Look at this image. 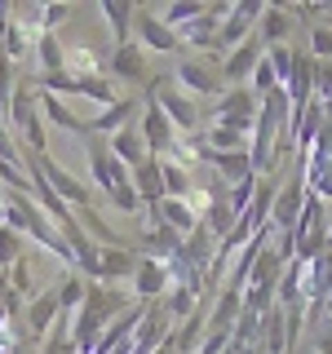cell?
Returning a JSON list of instances; mask_svg holds the SVG:
<instances>
[{
	"mask_svg": "<svg viewBox=\"0 0 332 354\" xmlns=\"http://www.w3.org/2000/svg\"><path fill=\"white\" fill-rule=\"evenodd\" d=\"M62 319V306H58V292L53 288H44V292L36 297V301H27V315H22V328H27V337L31 341H40V337H49L53 324Z\"/></svg>",
	"mask_w": 332,
	"mask_h": 354,
	"instance_id": "obj_14",
	"label": "cell"
},
{
	"mask_svg": "<svg viewBox=\"0 0 332 354\" xmlns=\"http://www.w3.org/2000/svg\"><path fill=\"white\" fill-rule=\"evenodd\" d=\"M195 155H199L204 164H213V173L221 177V182H230V186H239V182H248V177H257L248 151H208L204 142H199Z\"/></svg>",
	"mask_w": 332,
	"mask_h": 354,
	"instance_id": "obj_11",
	"label": "cell"
},
{
	"mask_svg": "<svg viewBox=\"0 0 332 354\" xmlns=\"http://www.w3.org/2000/svg\"><path fill=\"white\" fill-rule=\"evenodd\" d=\"M84 160H89V177H93V186H98L102 195H111L116 186L133 182V169H124V164L116 160L111 142L98 138V133H89V138H84Z\"/></svg>",
	"mask_w": 332,
	"mask_h": 354,
	"instance_id": "obj_2",
	"label": "cell"
},
{
	"mask_svg": "<svg viewBox=\"0 0 332 354\" xmlns=\"http://www.w3.org/2000/svg\"><path fill=\"white\" fill-rule=\"evenodd\" d=\"M226 354H248V346H239V341H230V350Z\"/></svg>",
	"mask_w": 332,
	"mask_h": 354,
	"instance_id": "obj_45",
	"label": "cell"
},
{
	"mask_svg": "<svg viewBox=\"0 0 332 354\" xmlns=\"http://www.w3.org/2000/svg\"><path fill=\"white\" fill-rule=\"evenodd\" d=\"M107 199H111V208H120V213H138V208H142V195H138V186H133V182L116 186Z\"/></svg>",
	"mask_w": 332,
	"mask_h": 354,
	"instance_id": "obj_43",
	"label": "cell"
},
{
	"mask_svg": "<svg viewBox=\"0 0 332 354\" xmlns=\"http://www.w3.org/2000/svg\"><path fill=\"white\" fill-rule=\"evenodd\" d=\"M133 186H138V195H142V204H160L164 199V169H160V160H151L147 164H138V169H133Z\"/></svg>",
	"mask_w": 332,
	"mask_h": 354,
	"instance_id": "obj_23",
	"label": "cell"
},
{
	"mask_svg": "<svg viewBox=\"0 0 332 354\" xmlns=\"http://www.w3.org/2000/svg\"><path fill=\"white\" fill-rule=\"evenodd\" d=\"M248 133H235V129H226V124H213L204 133V147L208 151H248Z\"/></svg>",
	"mask_w": 332,
	"mask_h": 354,
	"instance_id": "obj_33",
	"label": "cell"
},
{
	"mask_svg": "<svg viewBox=\"0 0 332 354\" xmlns=\"http://www.w3.org/2000/svg\"><path fill=\"white\" fill-rule=\"evenodd\" d=\"M297 252H302L306 261H315L319 252H328V235H332V217H328V204L319 199L315 191H310V199H306V213H302V221H297Z\"/></svg>",
	"mask_w": 332,
	"mask_h": 354,
	"instance_id": "obj_3",
	"label": "cell"
},
{
	"mask_svg": "<svg viewBox=\"0 0 332 354\" xmlns=\"http://www.w3.org/2000/svg\"><path fill=\"white\" fill-rule=\"evenodd\" d=\"M66 71H71V75H98V53L84 49V44L66 49Z\"/></svg>",
	"mask_w": 332,
	"mask_h": 354,
	"instance_id": "obj_39",
	"label": "cell"
},
{
	"mask_svg": "<svg viewBox=\"0 0 332 354\" xmlns=\"http://www.w3.org/2000/svg\"><path fill=\"white\" fill-rule=\"evenodd\" d=\"M239 315H243V292L239 288H221L213 310H208V332H235Z\"/></svg>",
	"mask_w": 332,
	"mask_h": 354,
	"instance_id": "obj_18",
	"label": "cell"
},
{
	"mask_svg": "<svg viewBox=\"0 0 332 354\" xmlns=\"http://www.w3.org/2000/svg\"><path fill=\"white\" fill-rule=\"evenodd\" d=\"M164 306H169L173 324H186V319H191L195 310H199V292H195V288H173V292H169V301H164Z\"/></svg>",
	"mask_w": 332,
	"mask_h": 354,
	"instance_id": "obj_37",
	"label": "cell"
},
{
	"mask_svg": "<svg viewBox=\"0 0 332 354\" xmlns=\"http://www.w3.org/2000/svg\"><path fill=\"white\" fill-rule=\"evenodd\" d=\"M169 324H173L169 306H164V301H147V306H142V319H138V332H133V354H155L164 341H173Z\"/></svg>",
	"mask_w": 332,
	"mask_h": 354,
	"instance_id": "obj_6",
	"label": "cell"
},
{
	"mask_svg": "<svg viewBox=\"0 0 332 354\" xmlns=\"http://www.w3.org/2000/svg\"><path fill=\"white\" fill-rule=\"evenodd\" d=\"M133 14H138V5H129V0H102V18L111 22L116 44H129L133 40Z\"/></svg>",
	"mask_w": 332,
	"mask_h": 354,
	"instance_id": "obj_25",
	"label": "cell"
},
{
	"mask_svg": "<svg viewBox=\"0 0 332 354\" xmlns=\"http://www.w3.org/2000/svg\"><path fill=\"white\" fill-rule=\"evenodd\" d=\"M293 22H297V9H279V5H266V14L257 22V40L270 49V44H288L293 36Z\"/></svg>",
	"mask_w": 332,
	"mask_h": 354,
	"instance_id": "obj_19",
	"label": "cell"
},
{
	"mask_svg": "<svg viewBox=\"0 0 332 354\" xmlns=\"http://www.w3.org/2000/svg\"><path fill=\"white\" fill-rule=\"evenodd\" d=\"M315 354H332V319L324 328H319V337H315Z\"/></svg>",
	"mask_w": 332,
	"mask_h": 354,
	"instance_id": "obj_44",
	"label": "cell"
},
{
	"mask_svg": "<svg viewBox=\"0 0 332 354\" xmlns=\"http://www.w3.org/2000/svg\"><path fill=\"white\" fill-rule=\"evenodd\" d=\"M80 97H89V102H93V106H102V111L120 102V97H116V88H111V80H107L102 71H98V75H80Z\"/></svg>",
	"mask_w": 332,
	"mask_h": 354,
	"instance_id": "obj_31",
	"label": "cell"
},
{
	"mask_svg": "<svg viewBox=\"0 0 332 354\" xmlns=\"http://www.w3.org/2000/svg\"><path fill=\"white\" fill-rule=\"evenodd\" d=\"M36 62H40V71H66V44L58 36H40L36 40Z\"/></svg>",
	"mask_w": 332,
	"mask_h": 354,
	"instance_id": "obj_32",
	"label": "cell"
},
{
	"mask_svg": "<svg viewBox=\"0 0 332 354\" xmlns=\"http://www.w3.org/2000/svg\"><path fill=\"white\" fill-rule=\"evenodd\" d=\"M138 252H129V248H102V261H98V279L93 283H107V288H116V283H124L138 274Z\"/></svg>",
	"mask_w": 332,
	"mask_h": 354,
	"instance_id": "obj_16",
	"label": "cell"
},
{
	"mask_svg": "<svg viewBox=\"0 0 332 354\" xmlns=\"http://www.w3.org/2000/svg\"><path fill=\"white\" fill-rule=\"evenodd\" d=\"M89 288H93V279H84L80 270H66V274H58L53 292H58V306H62V315H66V310H80V306H84Z\"/></svg>",
	"mask_w": 332,
	"mask_h": 354,
	"instance_id": "obj_24",
	"label": "cell"
},
{
	"mask_svg": "<svg viewBox=\"0 0 332 354\" xmlns=\"http://www.w3.org/2000/svg\"><path fill=\"white\" fill-rule=\"evenodd\" d=\"M111 75H120V80H129V84H142L147 88L151 80V53L142 49L138 40H129V44H116V53H111Z\"/></svg>",
	"mask_w": 332,
	"mask_h": 354,
	"instance_id": "obj_12",
	"label": "cell"
},
{
	"mask_svg": "<svg viewBox=\"0 0 332 354\" xmlns=\"http://www.w3.org/2000/svg\"><path fill=\"white\" fill-rule=\"evenodd\" d=\"M279 270H284V261L275 257V248L266 243L257 266H252V274H248V288H279Z\"/></svg>",
	"mask_w": 332,
	"mask_h": 354,
	"instance_id": "obj_30",
	"label": "cell"
},
{
	"mask_svg": "<svg viewBox=\"0 0 332 354\" xmlns=\"http://www.w3.org/2000/svg\"><path fill=\"white\" fill-rule=\"evenodd\" d=\"M257 115H261V97L252 93L248 84H243V88H226V97H221L217 111H213V124H226V129L248 133V138H252Z\"/></svg>",
	"mask_w": 332,
	"mask_h": 354,
	"instance_id": "obj_4",
	"label": "cell"
},
{
	"mask_svg": "<svg viewBox=\"0 0 332 354\" xmlns=\"http://www.w3.org/2000/svg\"><path fill=\"white\" fill-rule=\"evenodd\" d=\"M147 213H151L155 226H169V230H177L182 239L199 226V208H191V199H160V204H151Z\"/></svg>",
	"mask_w": 332,
	"mask_h": 354,
	"instance_id": "obj_15",
	"label": "cell"
},
{
	"mask_svg": "<svg viewBox=\"0 0 332 354\" xmlns=\"http://www.w3.org/2000/svg\"><path fill=\"white\" fill-rule=\"evenodd\" d=\"M75 221H80L84 235L93 239V243H102V248H129V243H124V239H120L116 230H111L107 221H102V213H98V208H75Z\"/></svg>",
	"mask_w": 332,
	"mask_h": 354,
	"instance_id": "obj_26",
	"label": "cell"
},
{
	"mask_svg": "<svg viewBox=\"0 0 332 354\" xmlns=\"http://www.w3.org/2000/svg\"><path fill=\"white\" fill-rule=\"evenodd\" d=\"M182 257L195 266L199 274H208V266H213V257H217V239L208 235V226L199 221V226L186 235V243H182Z\"/></svg>",
	"mask_w": 332,
	"mask_h": 354,
	"instance_id": "obj_22",
	"label": "cell"
},
{
	"mask_svg": "<svg viewBox=\"0 0 332 354\" xmlns=\"http://www.w3.org/2000/svg\"><path fill=\"white\" fill-rule=\"evenodd\" d=\"M208 14V5H199V0H182V5H164L160 9V18L169 22L173 31H182V27H191L195 18H204Z\"/></svg>",
	"mask_w": 332,
	"mask_h": 354,
	"instance_id": "obj_34",
	"label": "cell"
},
{
	"mask_svg": "<svg viewBox=\"0 0 332 354\" xmlns=\"http://www.w3.org/2000/svg\"><path fill=\"white\" fill-rule=\"evenodd\" d=\"M133 283H138V301H160L164 288L169 283V266H164L160 257H142L138 261V274H133Z\"/></svg>",
	"mask_w": 332,
	"mask_h": 354,
	"instance_id": "obj_17",
	"label": "cell"
},
{
	"mask_svg": "<svg viewBox=\"0 0 332 354\" xmlns=\"http://www.w3.org/2000/svg\"><path fill=\"white\" fill-rule=\"evenodd\" d=\"M133 27H138V44L147 53H177L182 49V31H173L169 22L160 18V9H138V14H133Z\"/></svg>",
	"mask_w": 332,
	"mask_h": 354,
	"instance_id": "obj_7",
	"label": "cell"
},
{
	"mask_svg": "<svg viewBox=\"0 0 332 354\" xmlns=\"http://www.w3.org/2000/svg\"><path fill=\"white\" fill-rule=\"evenodd\" d=\"M9 288L22 297V301H36L40 288H36V270H31V257H22L18 266H9Z\"/></svg>",
	"mask_w": 332,
	"mask_h": 354,
	"instance_id": "obj_35",
	"label": "cell"
},
{
	"mask_svg": "<svg viewBox=\"0 0 332 354\" xmlns=\"http://www.w3.org/2000/svg\"><path fill=\"white\" fill-rule=\"evenodd\" d=\"M328 217H332V204H328Z\"/></svg>",
	"mask_w": 332,
	"mask_h": 354,
	"instance_id": "obj_46",
	"label": "cell"
},
{
	"mask_svg": "<svg viewBox=\"0 0 332 354\" xmlns=\"http://www.w3.org/2000/svg\"><path fill=\"white\" fill-rule=\"evenodd\" d=\"M107 142H111V151H116V160L124 164V169H138V164L151 160V151H147V142H142V129L138 124L120 129L116 138H107Z\"/></svg>",
	"mask_w": 332,
	"mask_h": 354,
	"instance_id": "obj_21",
	"label": "cell"
},
{
	"mask_svg": "<svg viewBox=\"0 0 332 354\" xmlns=\"http://www.w3.org/2000/svg\"><path fill=\"white\" fill-rule=\"evenodd\" d=\"M182 235H177V230H169V226H155V221H151V226L147 230H142V235H138V248H142V257H177V252H182Z\"/></svg>",
	"mask_w": 332,
	"mask_h": 354,
	"instance_id": "obj_20",
	"label": "cell"
},
{
	"mask_svg": "<svg viewBox=\"0 0 332 354\" xmlns=\"http://www.w3.org/2000/svg\"><path fill=\"white\" fill-rule=\"evenodd\" d=\"M160 169H164V199H191V191H195V177L186 173L182 164L160 160Z\"/></svg>",
	"mask_w": 332,
	"mask_h": 354,
	"instance_id": "obj_29",
	"label": "cell"
},
{
	"mask_svg": "<svg viewBox=\"0 0 332 354\" xmlns=\"http://www.w3.org/2000/svg\"><path fill=\"white\" fill-rule=\"evenodd\" d=\"M261 341H266V354H284L288 350V315H284V306H275L270 315L261 319Z\"/></svg>",
	"mask_w": 332,
	"mask_h": 354,
	"instance_id": "obj_27",
	"label": "cell"
},
{
	"mask_svg": "<svg viewBox=\"0 0 332 354\" xmlns=\"http://www.w3.org/2000/svg\"><path fill=\"white\" fill-rule=\"evenodd\" d=\"M310 53H315V62H332V27L328 22H310Z\"/></svg>",
	"mask_w": 332,
	"mask_h": 354,
	"instance_id": "obj_38",
	"label": "cell"
},
{
	"mask_svg": "<svg viewBox=\"0 0 332 354\" xmlns=\"http://www.w3.org/2000/svg\"><path fill=\"white\" fill-rule=\"evenodd\" d=\"M62 22H71V5H40V31L44 36H58Z\"/></svg>",
	"mask_w": 332,
	"mask_h": 354,
	"instance_id": "obj_42",
	"label": "cell"
},
{
	"mask_svg": "<svg viewBox=\"0 0 332 354\" xmlns=\"http://www.w3.org/2000/svg\"><path fill=\"white\" fill-rule=\"evenodd\" d=\"M31 88H36V93L66 97V93H80V75H71V71H40V75H31Z\"/></svg>",
	"mask_w": 332,
	"mask_h": 354,
	"instance_id": "obj_28",
	"label": "cell"
},
{
	"mask_svg": "<svg viewBox=\"0 0 332 354\" xmlns=\"http://www.w3.org/2000/svg\"><path fill=\"white\" fill-rule=\"evenodd\" d=\"M266 58H270V66H275V75L288 84V75H293V58H297V49L293 44H270L266 49Z\"/></svg>",
	"mask_w": 332,
	"mask_h": 354,
	"instance_id": "obj_41",
	"label": "cell"
},
{
	"mask_svg": "<svg viewBox=\"0 0 332 354\" xmlns=\"http://www.w3.org/2000/svg\"><path fill=\"white\" fill-rule=\"evenodd\" d=\"M252 93H257V97H266V93H275V88H284V80H279V75H275V66H270V58H261L257 62V71H252Z\"/></svg>",
	"mask_w": 332,
	"mask_h": 354,
	"instance_id": "obj_40",
	"label": "cell"
},
{
	"mask_svg": "<svg viewBox=\"0 0 332 354\" xmlns=\"http://www.w3.org/2000/svg\"><path fill=\"white\" fill-rule=\"evenodd\" d=\"M173 84L182 88L186 97H226V80H221V71H213V66H204V62H195V58H182L177 62V71H173Z\"/></svg>",
	"mask_w": 332,
	"mask_h": 354,
	"instance_id": "obj_5",
	"label": "cell"
},
{
	"mask_svg": "<svg viewBox=\"0 0 332 354\" xmlns=\"http://www.w3.org/2000/svg\"><path fill=\"white\" fill-rule=\"evenodd\" d=\"M261 58H266V44H261L257 36L243 40L239 49H230L226 58H221V80H226V88H243V84H248Z\"/></svg>",
	"mask_w": 332,
	"mask_h": 354,
	"instance_id": "obj_10",
	"label": "cell"
},
{
	"mask_svg": "<svg viewBox=\"0 0 332 354\" xmlns=\"http://www.w3.org/2000/svg\"><path fill=\"white\" fill-rule=\"evenodd\" d=\"M36 169L44 173V182H49V186H53V191H58L71 208H93V191H89V186H84L71 169H62V164L53 160V155H36Z\"/></svg>",
	"mask_w": 332,
	"mask_h": 354,
	"instance_id": "obj_8",
	"label": "cell"
},
{
	"mask_svg": "<svg viewBox=\"0 0 332 354\" xmlns=\"http://www.w3.org/2000/svg\"><path fill=\"white\" fill-rule=\"evenodd\" d=\"M142 106H147V97H138V93H133V97H120V102L116 106H107V111H98V115L93 120H89V133H98V138H116V133L120 129H129V124H138V120H133V115H138V111Z\"/></svg>",
	"mask_w": 332,
	"mask_h": 354,
	"instance_id": "obj_13",
	"label": "cell"
},
{
	"mask_svg": "<svg viewBox=\"0 0 332 354\" xmlns=\"http://www.w3.org/2000/svg\"><path fill=\"white\" fill-rule=\"evenodd\" d=\"M306 199H310V186H306V169H302L297 177H288L279 191H275V213H270V226L293 230L297 221H302V213H306Z\"/></svg>",
	"mask_w": 332,
	"mask_h": 354,
	"instance_id": "obj_9",
	"label": "cell"
},
{
	"mask_svg": "<svg viewBox=\"0 0 332 354\" xmlns=\"http://www.w3.org/2000/svg\"><path fill=\"white\" fill-rule=\"evenodd\" d=\"M22 257H27V235L14 226L0 230V270H9V266H18Z\"/></svg>",
	"mask_w": 332,
	"mask_h": 354,
	"instance_id": "obj_36",
	"label": "cell"
},
{
	"mask_svg": "<svg viewBox=\"0 0 332 354\" xmlns=\"http://www.w3.org/2000/svg\"><path fill=\"white\" fill-rule=\"evenodd\" d=\"M169 75H173V71H169ZM169 75H160V71H155L151 80H147V88H142V93L155 97V102L164 106V115L173 120V129H177V133H199V129H204V111H199L195 97H186L182 88H177V84L169 80Z\"/></svg>",
	"mask_w": 332,
	"mask_h": 354,
	"instance_id": "obj_1",
	"label": "cell"
}]
</instances>
